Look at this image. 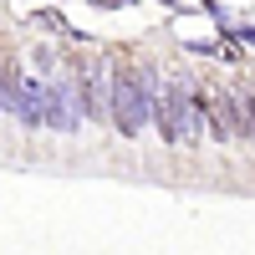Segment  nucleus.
<instances>
[{
  "label": "nucleus",
  "instance_id": "nucleus-1",
  "mask_svg": "<svg viewBox=\"0 0 255 255\" xmlns=\"http://www.w3.org/2000/svg\"><path fill=\"white\" fill-rule=\"evenodd\" d=\"M153 87H158V72L148 67V72H138V67H123L113 72V92H108V113H113V123H118V133L123 138H138L143 128H148V113H153Z\"/></svg>",
  "mask_w": 255,
  "mask_h": 255
},
{
  "label": "nucleus",
  "instance_id": "nucleus-2",
  "mask_svg": "<svg viewBox=\"0 0 255 255\" xmlns=\"http://www.w3.org/2000/svg\"><path fill=\"white\" fill-rule=\"evenodd\" d=\"M72 87H77V102H82V118L87 123L108 118V72H102L97 51H77L72 56Z\"/></svg>",
  "mask_w": 255,
  "mask_h": 255
},
{
  "label": "nucleus",
  "instance_id": "nucleus-3",
  "mask_svg": "<svg viewBox=\"0 0 255 255\" xmlns=\"http://www.w3.org/2000/svg\"><path fill=\"white\" fill-rule=\"evenodd\" d=\"M41 113H46V128H56V133H77L87 123L72 77H61V72H51V82H41Z\"/></svg>",
  "mask_w": 255,
  "mask_h": 255
},
{
  "label": "nucleus",
  "instance_id": "nucleus-4",
  "mask_svg": "<svg viewBox=\"0 0 255 255\" xmlns=\"http://www.w3.org/2000/svg\"><path fill=\"white\" fill-rule=\"evenodd\" d=\"M204 133L215 138V143L245 138V108H240V92H235V87H209V108H204Z\"/></svg>",
  "mask_w": 255,
  "mask_h": 255
},
{
  "label": "nucleus",
  "instance_id": "nucleus-5",
  "mask_svg": "<svg viewBox=\"0 0 255 255\" xmlns=\"http://www.w3.org/2000/svg\"><path fill=\"white\" fill-rule=\"evenodd\" d=\"M15 118L26 128H41L46 113H41V82H20V102H15Z\"/></svg>",
  "mask_w": 255,
  "mask_h": 255
},
{
  "label": "nucleus",
  "instance_id": "nucleus-6",
  "mask_svg": "<svg viewBox=\"0 0 255 255\" xmlns=\"http://www.w3.org/2000/svg\"><path fill=\"white\" fill-rule=\"evenodd\" d=\"M20 82H26V77H20V67L5 56V61H0V108H5V113H15V102H20Z\"/></svg>",
  "mask_w": 255,
  "mask_h": 255
},
{
  "label": "nucleus",
  "instance_id": "nucleus-7",
  "mask_svg": "<svg viewBox=\"0 0 255 255\" xmlns=\"http://www.w3.org/2000/svg\"><path fill=\"white\" fill-rule=\"evenodd\" d=\"M240 108H245V138H255V87H240Z\"/></svg>",
  "mask_w": 255,
  "mask_h": 255
}]
</instances>
